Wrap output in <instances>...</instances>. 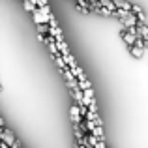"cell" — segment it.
Returning <instances> with one entry per match:
<instances>
[{
    "instance_id": "1",
    "label": "cell",
    "mask_w": 148,
    "mask_h": 148,
    "mask_svg": "<svg viewBox=\"0 0 148 148\" xmlns=\"http://www.w3.org/2000/svg\"><path fill=\"white\" fill-rule=\"evenodd\" d=\"M69 120H71V124L83 122V116H81V112H79V105H71V107H69Z\"/></svg>"
},
{
    "instance_id": "2",
    "label": "cell",
    "mask_w": 148,
    "mask_h": 148,
    "mask_svg": "<svg viewBox=\"0 0 148 148\" xmlns=\"http://www.w3.org/2000/svg\"><path fill=\"white\" fill-rule=\"evenodd\" d=\"M0 141H4L8 146H11L15 143V135L11 130H8V127H2V135H0Z\"/></svg>"
},
{
    "instance_id": "3",
    "label": "cell",
    "mask_w": 148,
    "mask_h": 148,
    "mask_svg": "<svg viewBox=\"0 0 148 148\" xmlns=\"http://www.w3.org/2000/svg\"><path fill=\"white\" fill-rule=\"evenodd\" d=\"M75 6H77V10L83 11V13H90V10H92L90 2H86V0H75Z\"/></svg>"
},
{
    "instance_id": "4",
    "label": "cell",
    "mask_w": 148,
    "mask_h": 148,
    "mask_svg": "<svg viewBox=\"0 0 148 148\" xmlns=\"http://www.w3.org/2000/svg\"><path fill=\"white\" fill-rule=\"evenodd\" d=\"M60 56H62V60L66 62V66H68L69 69H71V68H75V66H77V60H75V56H73L71 53H66V54H60Z\"/></svg>"
},
{
    "instance_id": "5",
    "label": "cell",
    "mask_w": 148,
    "mask_h": 148,
    "mask_svg": "<svg viewBox=\"0 0 148 148\" xmlns=\"http://www.w3.org/2000/svg\"><path fill=\"white\" fill-rule=\"evenodd\" d=\"M49 36H53L54 40H64V34H62V28L60 26H49Z\"/></svg>"
},
{
    "instance_id": "6",
    "label": "cell",
    "mask_w": 148,
    "mask_h": 148,
    "mask_svg": "<svg viewBox=\"0 0 148 148\" xmlns=\"http://www.w3.org/2000/svg\"><path fill=\"white\" fill-rule=\"evenodd\" d=\"M32 17H34V23H36V25H43V23H47V17H45L38 8L32 11Z\"/></svg>"
},
{
    "instance_id": "7",
    "label": "cell",
    "mask_w": 148,
    "mask_h": 148,
    "mask_svg": "<svg viewBox=\"0 0 148 148\" xmlns=\"http://www.w3.org/2000/svg\"><path fill=\"white\" fill-rule=\"evenodd\" d=\"M122 40H124V43H126L127 47H131V45L135 43V36L130 34V32H126V30H122Z\"/></svg>"
},
{
    "instance_id": "8",
    "label": "cell",
    "mask_w": 148,
    "mask_h": 148,
    "mask_svg": "<svg viewBox=\"0 0 148 148\" xmlns=\"http://www.w3.org/2000/svg\"><path fill=\"white\" fill-rule=\"evenodd\" d=\"M135 26H137V38L146 40V38H148V26H146V25H139V23H137Z\"/></svg>"
},
{
    "instance_id": "9",
    "label": "cell",
    "mask_w": 148,
    "mask_h": 148,
    "mask_svg": "<svg viewBox=\"0 0 148 148\" xmlns=\"http://www.w3.org/2000/svg\"><path fill=\"white\" fill-rule=\"evenodd\" d=\"M94 137H98V139H101V141H105V131H103V126H96L94 130L90 131Z\"/></svg>"
},
{
    "instance_id": "10",
    "label": "cell",
    "mask_w": 148,
    "mask_h": 148,
    "mask_svg": "<svg viewBox=\"0 0 148 148\" xmlns=\"http://www.w3.org/2000/svg\"><path fill=\"white\" fill-rule=\"evenodd\" d=\"M69 94H71V98L75 99L77 103L83 99V90H79V88H71V90H69Z\"/></svg>"
},
{
    "instance_id": "11",
    "label": "cell",
    "mask_w": 148,
    "mask_h": 148,
    "mask_svg": "<svg viewBox=\"0 0 148 148\" xmlns=\"http://www.w3.org/2000/svg\"><path fill=\"white\" fill-rule=\"evenodd\" d=\"M127 49H130L131 56H135V58H141L143 54H145V51H143V49H139V47H135V45H131V47H127Z\"/></svg>"
},
{
    "instance_id": "12",
    "label": "cell",
    "mask_w": 148,
    "mask_h": 148,
    "mask_svg": "<svg viewBox=\"0 0 148 148\" xmlns=\"http://www.w3.org/2000/svg\"><path fill=\"white\" fill-rule=\"evenodd\" d=\"M77 88H79V90H86V88H92V83H90L88 79L77 81Z\"/></svg>"
},
{
    "instance_id": "13",
    "label": "cell",
    "mask_w": 148,
    "mask_h": 148,
    "mask_svg": "<svg viewBox=\"0 0 148 148\" xmlns=\"http://www.w3.org/2000/svg\"><path fill=\"white\" fill-rule=\"evenodd\" d=\"M98 116H99L98 112H92V111H88V109H86V114H84L83 118H84V120H90V122H94V120L98 118Z\"/></svg>"
},
{
    "instance_id": "14",
    "label": "cell",
    "mask_w": 148,
    "mask_h": 148,
    "mask_svg": "<svg viewBox=\"0 0 148 148\" xmlns=\"http://www.w3.org/2000/svg\"><path fill=\"white\" fill-rule=\"evenodd\" d=\"M23 8H25L26 11H30V13H32V11L36 10V6H34V4L30 2V0H23Z\"/></svg>"
},
{
    "instance_id": "15",
    "label": "cell",
    "mask_w": 148,
    "mask_h": 148,
    "mask_svg": "<svg viewBox=\"0 0 148 148\" xmlns=\"http://www.w3.org/2000/svg\"><path fill=\"white\" fill-rule=\"evenodd\" d=\"M36 28H38V34H47L49 32V25H47V23H43V25H36Z\"/></svg>"
},
{
    "instance_id": "16",
    "label": "cell",
    "mask_w": 148,
    "mask_h": 148,
    "mask_svg": "<svg viewBox=\"0 0 148 148\" xmlns=\"http://www.w3.org/2000/svg\"><path fill=\"white\" fill-rule=\"evenodd\" d=\"M135 17H137V23H139V25H146V15H145V11L137 13Z\"/></svg>"
},
{
    "instance_id": "17",
    "label": "cell",
    "mask_w": 148,
    "mask_h": 148,
    "mask_svg": "<svg viewBox=\"0 0 148 148\" xmlns=\"http://www.w3.org/2000/svg\"><path fill=\"white\" fill-rule=\"evenodd\" d=\"M38 10H40L41 13H43L45 17L49 19V15H51V8H49V4H47V6H41V8H38Z\"/></svg>"
},
{
    "instance_id": "18",
    "label": "cell",
    "mask_w": 148,
    "mask_h": 148,
    "mask_svg": "<svg viewBox=\"0 0 148 148\" xmlns=\"http://www.w3.org/2000/svg\"><path fill=\"white\" fill-rule=\"evenodd\" d=\"M135 47H139V49H143L145 51V40H143V38H135Z\"/></svg>"
},
{
    "instance_id": "19",
    "label": "cell",
    "mask_w": 148,
    "mask_h": 148,
    "mask_svg": "<svg viewBox=\"0 0 148 148\" xmlns=\"http://www.w3.org/2000/svg\"><path fill=\"white\" fill-rule=\"evenodd\" d=\"M124 30H126V32H130V34H133V36L137 38V26H126Z\"/></svg>"
},
{
    "instance_id": "20",
    "label": "cell",
    "mask_w": 148,
    "mask_h": 148,
    "mask_svg": "<svg viewBox=\"0 0 148 148\" xmlns=\"http://www.w3.org/2000/svg\"><path fill=\"white\" fill-rule=\"evenodd\" d=\"M94 148H107V145H105V141H98L94 145Z\"/></svg>"
},
{
    "instance_id": "21",
    "label": "cell",
    "mask_w": 148,
    "mask_h": 148,
    "mask_svg": "<svg viewBox=\"0 0 148 148\" xmlns=\"http://www.w3.org/2000/svg\"><path fill=\"white\" fill-rule=\"evenodd\" d=\"M41 6H47V0H36V8H41Z\"/></svg>"
},
{
    "instance_id": "22",
    "label": "cell",
    "mask_w": 148,
    "mask_h": 148,
    "mask_svg": "<svg viewBox=\"0 0 148 148\" xmlns=\"http://www.w3.org/2000/svg\"><path fill=\"white\" fill-rule=\"evenodd\" d=\"M94 124H96V126H103V118H101V116H98V118L94 120Z\"/></svg>"
},
{
    "instance_id": "23",
    "label": "cell",
    "mask_w": 148,
    "mask_h": 148,
    "mask_svg": "<svg viewBox=\"0 0 148 148\" xmlns=\"http://www.w3.org/2000/svg\"><path fill=\"white\" fill-rule=\"evenodd\" d=\"M10 148H21V143H19V141H17V139H15V143H13V145H11Z\"/></svg>"
},
{
    "instance_id": "24",
    "label": "cell",
    "mask_w": 148,
    "mask_h": 148,
    "mask_svg": "<svg viewBox=\"0 0 148 148\" xmlns=\"http://www.w3.org/2000/svg\"><path fill=\"white\" fill-rule=\"evenodd\" d=\"M38 40H40L41 43H43V41H45V34H38Z\"/></svg>"
},
{
    "instance_id": "25",
    "label": "cell",
    "mask_w": 148,
    "mask_h": 148,
    "mask_svg": "<svg viewBox=\"0 0 148 148\" xmlns=\"http://www.w3.org/2000/svg\"><path fill=\"white\" fill-rule=\"evenodd\" d=\"M0 148H10V146H8V145H6L4 141H0Z\"/></svg>"
},
{
    "instance_id": "26",
    "label": "cell",
    "mask_w": 148,
    "mask_h": 148,
    "mask_svg": "<svg viewBox=\"0 0 148 148\" xmlns=\"http://www.w3.org/2000/svg\"><path fill=\"white\" fill-rule=\"evenodd\" d=\"M145 51H148V38L145 40Z\"/></svg>"
},
{
    "instance_id": "27",
    "label": "cell",
    "mask_w": 148,
    "mask_h": 148,
    "mask_svg": "<svg viewBox=\"0 0 148 148\" xmlns=\"http://www.w3.org/2000/svg\"><path fill=\"white\" fill-rule=\"evenodd\" d=\"M0 92H2V86H0Z\"/></svg>"
}]
</instances>
